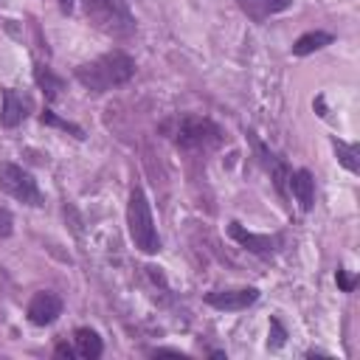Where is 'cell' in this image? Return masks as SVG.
Returning a JSON list of instances; mask_svg holds the SVG:
<instances>
[{
  "instance_id": "cell-11",
  "label": "cell",
  "mask_w": 360,
  "mask_h": 360,
  "mask_svg": "<svg viewBox=\"0 0 360 360\" xmlns=\"http://www.w3.org/2000/svg\"><path fill=\"white\" fill-rule=\"evenodd\" d=\"M290 6H292V0H239V8H242L250 20H256V22H262V20H267V17L278 14V11H284V8H290Z\"/></svg>"
},
{
  "instance_id": "cell-7",
  "label": "cell",
  "mask_w": 360,
  "mask_h": 360,
  "mask_svg": "<svg viewBox=\"0 0 360 360\" xmlns=\"http://www.w3.org/2000/svg\"><path fill=\"white\" fill-rule=\"evenodd\" d=\"M228 236L233 239V242H239L245 250H250V253H256V256H273L278 248H281V236L278 233H273V236H267V233H250V231H245L239 222H231L228 225Z\"/></svg>"
},
{
  "instance_id": "cell-4",
  "label": "cell",
  "mask_w": 360,
  "mask_h": 360,
  "mask_svg": "<svg viewBox=\"0 0 360 360\" xmlns=\"http://www.w3.org/2000/svg\"><path fill=\"white\" fill-rule=\"evenodd\" d=\"M127 228H129V239L141 253H158L160 250V236L152 219V208L149 200L143 194V188H132L129 191V202H127Z\"/></svg>"
},
{
  "instance_id": "cell-15",
  "label": "cell",
  "mask_w": 360,
  "mask_h": 360,
  "mask_svg": "<svg viewBox=\"0 0 360 360\" xmlns=\"http://www.w3.org/2000/svg\"><path fill=\"white\" fill-rule=\"evenodd\" d=\"M332 146H335V155H338V160L352 172V174H357L360 172V160H357V146L354 143H346V141H340V138H332Z\"/></svg>"
},
{
  "instance_id": "cell-3",
  "label": "cell",
  "mask_w": 360,
  "mask_h": 360,
  "mask_svg": "<svg viewBox=\"0 0 360 360\" xmlns=\"http://www.w3.org/2000/svg\"><path fill=\"white\" fill-rule=\"evenodd\" d=\"M84 14L107 37L127 39L135 34V17L127 0H84Z\"/></svg>"
},
{
  "instance_id": "cell-1",
  "label": "cell",
  "mask_w": 360,
  "mask_h": 360,
  "mask_svg": "<svg viewBox=\"0 0 360 360\" xmlns=\"http://www.w3.org/2000/svg\"><path fill=\"white\" fill-rule=\"evenodd\" d=\"M132 76H135V59L127 56L124 51H110V53L76 68L79 84L87 87L90 93H107L112 87L127 84Z\"/></svg>"
},
{
  "instance_id": "cell-10",
  "label": "cell",
  "mask_w": 360,
  "mask_h": 360,
  "mask_svg": "<svg viewBox=\"0 0 360 360\" xmlns=\"http://www.w3.org/2000/svg\"><path fill=\"white\" fill-rule=\"evenodd\" d=\"M287 183H290V191L295 197V202L301 205V211H309L315 205V180L307 169H295L292 174H287Z\"/></svg>"
},
{
  "instance_id": "cell-21",
  "label": "cell",
  "mask_w": 360,
  "mask_h": 360,
  "mask_svg": "<svg viewBox=\"0 0 360 360\" xmlns=\"http://www.w3.org/2000/svg\"><path fill=\"white\" fill-rule=\"evenodd\" d=\"M59 6H62V11H70L73 8V0H59Z\"/></svg>"
},
{
  "instance_id": "cell-14",
  "label": "cell",
  "mask_w": 360,
  "mask_h": 360,
  "mask_svg": "<svg viewBox=\"0 0 360 360\" xmlns=\"http://www.w3.org/2000/svg\"><path fill=\"white\" fill-rule=\"evenodd\" d=\"M34 82H37V87L53 101L56 96H59V90L65 87V82L59 79V76H53V70L51 68H45V65H37L34 68Z\"/></svg>"
},
{
  "instance_id": "cell-19",
  "label": "cell",
  "mask_w": 360,
  "mask_h": 360,
  "mask_svg": "<svg viewBox=\"0 0 360 360\" xmlns=\"http://www.w3.org/2000/svg\"><path fill=\"white\" fill-rule=\"evenodd\" d=\"M335 278H338V287H340L343 292H352V290H354V278H352V276H346V270H338V276H335Z\"/></svg>"
},
{
  "instance_id": "cell-20",
  "label": "cell",
  "mask_w": 360,
  "mask_h": 360,
  "mask_svg": "<svg viewBox=\"0 0 360 360\" xmlns=\"http://www.w3.org/2000/svg\"><path fill=\"white\" fill-rule=\"evenodd\" d=\"M53 352H56V357H68V360H70V357H76V349H70L68 343H56V349H53Z\"/></svg>"
},
{
  "instance_id": "cell-18",
  "label": "cell",
  "mask_w": 360,
  "mask_h": 360,
  "mask_svg": "<svg viewBox=\"0 0 360 360\" xmlns=\"http://www.w3.org/2000/svg\"><path fill=\"white\" fill-rule=\"evenodd\" d=\"M11 231H14V217L8 208H0V239L11 236Z\"/></svg>"
},
{
  "instance_id": "cell-13",
  "label": "cell",
  "mask_w": 360,
  "mask_h": 360,
  "mask_svg": "<svg viewBox=\"0 0 360 360\" xmlns=\"http://www.w3.org/2000/svg\"><path fill=\"white\" fill-rule=\"evenodd\" d=\"M332 42H335V37L329 31H307L292 42V53L295 56H307V53H315V51H321V48H326Z\"/></svg>"
},
{
  "instance_id": "cell-12",
  "label": "cell",
  "mask_w": 360,
  "mask_h": 360,
  "mask_svg": "<svg viewBox=\"0 0 360 360\" xmlns=\"http://www.w3.org/2000/svg\"><path fill=\"white\" fill-rule=\"evenodd\" d=\"M73 343H76V354L84 357V360H96V357H101V352H104V343H101L98 332H93V329H87V326H79V329L73 332Z\"/></svg>"
},
{
  "instance_id": "cell-16",
  "label": "cell",
  "mask_w": 360,
  "mask_h": 360,
  "mask_svg": "<svg viewBox=\"0 0 360 360\" xmlns=\"http://www.w3.org/2000/svg\"><path fill=\"white\" fill-rule=\"evenodd\" d=\"M39 121H42V124H48V127H59V129H65V132H73L76 138H84L82 127H76V124H70V121H62V118H56L51 110H45V112L39 115Z\"/></svg>"
},
{
  "instance_id": "cell-9",
  "label": "cell",
  "mask_w": 360,
  "mask_h": 360,
  "mask_svg": "<svg viewBox=\"0 0 360 360\" xmlns=\"http://www.w3.org/2000/svg\"><path fill=\"white\" fill-rule=\"evenodd\" d=\"M28 110H31V101L28 96L17 93L14 87H6L3 90V110H0V124L3 127H20L25 118H28Z\"/></svg>"
},
{
  "instance_id": "cell-5",
  "label": "cell",
  "mask_w": 360,
  "mask_h": 360,
  "mask_svg": "<svg viewBox=\"0 0 360 360\" xmlns=\"http://www.w3.org/2000/svg\"><path fill=\"white\" fill-rule=\"evenodd\" d=\"M0 188L8 197H14V200H20L25 205H42V194H39L37 180L31 177V172H25L17 163L0 160Z\"/></svg>"
},
{
  "instance_id": "cell-17",
  "label": "cell",
  "mask_w": 360,
  "mask_h": 360,
  "mask_svg": "<svg viewBox=\"0 0 360 360\" xmlns=\"http://www.w3.org/2000/svg\"><path fill=\"white\" fill-rule=\"evenodd\" d=\"M270 338H267V346L270 349H281L284 346V340H287V332H284V326H281V321L278 318H270Z\"/></svg>"
},
{
  "instance_id": "cell-8",
  "label": "cell",
  "mask_w": 360,
  "mask_h": 360,
  "mask_svg": "<svg viewBox=\"0 0 360 360\" xmlns=\"http://www.w3.org/2000/svg\"><path fill=\"white\" fill-rule=\"evenodd\" d=\"M59 315H62V298H59L56 292L42 290V292H37V295L28 301V321L37 323V326H48V323H53Z\"/></svg>"
},
{
  "instance_id": "cell-2",
  "label": "cell",
  "mask_w": 360,
  "mask_h": 360,
  "mask_svg": "<svg viewBox=\"0 0 360 360\" xmlns=\"http://www.w3.org/2000/svg\"><path fill=\"white\" fill-rule=\"evenodd\" d=\"M172 141L186 152H211L222 143V129L211 118L200 115H180L172 124H166Z\"/></svg>"
},
{
  "instance_id": "cell-6",
  "label": "cell",
  "mask_w": 360,
  "mask_h": 360,
  "mask_svg": "<svg viewBox=\"0 0 360 360\" xmlns=\"http://www.w3.org/2000/svg\"><path fill=\"white\" fill-rule=\"evenodd\" d=\"M259 301V290L256 287H233V290H214L205 295V304L214 309H225V312H239L248 309Z\"/></svg>"
}]
</instances>
